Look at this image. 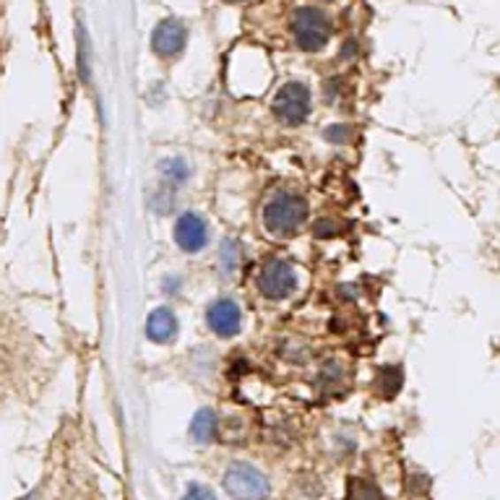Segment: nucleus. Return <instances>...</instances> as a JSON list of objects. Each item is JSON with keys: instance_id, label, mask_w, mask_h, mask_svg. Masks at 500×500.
Masks as SVG:
<instances>
[{"instance_id": "obj_1", "label": "nucleus", "mask_w": 500, "mask_h": 500, "mask_svg": "<svg viewBox=\"0 0 500 500\" xmlns=\"http://www.w3.org/2000/svg\"><path fill=\"white\" fill-rule=\"evenodd\" d=\"M308 219V201L300 193L292 190H279L273 193L264 209V225L269 232L279 237H289L303 227Z\"/></svg>"}, {"instance_id": "obj_2", "label": "nucleus", "mask_w": 500, "mask_h": 500, "mask_svg": "<svg viewBox=\"0 0 500 500\" xmlns=\"http://www.w3.org/2000/svg\"><path fill=\"white\" fill-rule=\"evenodd\" d=\"M225 490L232 500H266L272 485L258 466L248 461H235L225 472Z\"/></svg>"}, {"instance_id": "obj_3", "label": "nucleus", "mask_w": 500, "mask_h": 500, "mask_svg": "<svg viewBox=\"0 0 500 500\" xmlns=\"http://www.w3.org/2000/svg\"><path fill=\"white\" fill-rule=\"evenodd\" d=\"M328 35H331V24H328V16L313 8V5H300L295 8L292 13V37L300 50L305 52H319L328 42Z\"/></svg>"}, {"instance_id": "obj_4", "label": "nucleus", "mask_w": 500, "mask_h": 500, "mask_svg": "<svg viewBox=\"0 0 500 500\" xmlns=\"http://www.w3.org/2000/svg\"><path fill=\"white\" fill-rule=\"evenodd\" d=\"M311 112V89L300 81H289L273 96V115L287 126H300Z\"/></svg>"}, {"instance_id": "obj_5", "label": "nucleus", "mask_w": 500, "mask_h": 500, "mask_svg": "<svg viewBox=\"0 0 500 500\" xmlns=\"http://www.w3.org/2000/svg\"><path fill=\"white\" fill-rule=\"evenodd\" d=\"M297 287V276L289 261L284 258H269L264 264V269L258 273V289L269 297V300H284L295 292Z\"/></svg>"}, {"instance_id": "obj_6", "label": "nucleus", "mask_w": 500, "mask_h": 500, "mask_svg": "<svg viewBox=\"0 0 500 500\" xmlns=\"http://www.w3.org/2000/svg\"><path fill=\"white\" fill-rule=\"evenodd\" d=\"M206 323L209 328L217 334V336H237L240 334V326H242V313H240V305L229 297H219L209 305L206 311Z\"/></svg>"}, {"instance_id": "obj_7", "label": "nucleus", "mask_w": 500, "mask_h": 500, "mask_svg": "<svg viewBox=\"0 0 500 500\" xmlns=\"http://www.w3.org/2000/svg\"><path fill=\"white\" fill-rule=\"evenodd\" d=\"M151 47L162 58H175L185 47V27L178 19H162L151 35Z\"/></svg>"}, {"instance_id": "obj_8", "label": "nucleus", "mask_w": 500, "mask_h": 500, "mask_svg": "<svg viewBox=\"0 0 500 500\" xmlns=\"http://www.w3.org/2000/svg\"><path fill=\"white\" fill-rule=\"evenodd\" d=\"M206 240H209L206 222L196 212H185L175 225V242L185 253H198V250H204Z\"/></svg>"}, {"instance_id": "obj_9", "label": "nucleus", "mask_w": 500, "mask_h": 500, "mask_svg": "<svg viewBox=\"0 0 500 500\" xmlns=\"http://www.w3.org/2000/svg\"><path fill=\"white\" fill-rule=\"evenodd\" d=\"M178 334V319L170 308H157L146 320V336L154 344H170Z\"/></svg>"}, {"instance_id": "obj_10", "label": "nucleus", "mask_w": 500, "mask_h": 500, "mask_svg": "<svg viewBox=\"0 0 500 500\" xmlns=\"http://www.w3.org/2000/svg\"><path fill=\"white\" fill-rule=\"evenodd\" d=\"M190 438L198 443V446H206L217 438V414L214 410H198L190 419Z\"/></svg>"}, {"instance_id": "obj_11", "label": "nucleus", "mask_w": 500, "mask_h": 500, "mask_svg": "<svg viewBox=\"0 0 500 500\" xmlns=\"http://www.w3.org/2000/svg\"><path fill=\"white\" fill-rule=\"evenodd\" d=\"M240 269V245L235 240H222V248H219V272L222 276L232 279Z\"/></svg>"}, {"instance_id": "obj_12", "label": "nucleus", "mask_w": 500, "mask_h": 500, "mask_svg": "<svg viewBox=\"0 0 500 500\" xmlns=\"http://www.w3.org/2000/svg\"><path fill=\"white\" fill-rule=\"evenodd\" d=\"M347 490H350V500H381V488L365 477H352Z\"/></svg>"}, {"instance_id": "obj_13", "label": "nucleus", "mask_w": 500, "mask_h": 500, "mask_svg": "<svg viewBox=\"0 0 500 500\" xmlns=\"http://www.w3.org/2000/svg\"><path fill=\"white\" fill-rule=\"evenodd\" d=\"M159 170H162V175L167 178L170 182H185L190 178V167H188V162H182L178 157H173V159H165L162 165H159Z\"/></svg>"}, {"instance_id": "obj_14", "label": "nucleus", "mask_w": 500, "mask_h": 500, "mask_svg": "<svg viewBox=\"0 0 500 500\" xmlns=\"http://www.w3.org/2000/svg\"><path fill=\"white\" fill-rule=\"evenodd\" d=\"M399 386H402V370H396V367H386V370L381 373V378H378V388H381V394H383V396H394V394L399 391Z\"/></svg>"}, {"instance_id": "obj_15", "label": "nucleus", "mask_w": 500, "mask_h": 500, "mask_svg": "<svg viewBox=\"0 0 500 500\" xmlns=\"http://www.w3.org/2000/svg\"><path fill=\"white\" fill-rule=\"evenodd\" d=\"M182 500H217V496H214V490L206 488V485H190V488L185 490Z\"/></svg>"}, {"instance_id": "obj_16", "label": "nucleus", "mask_w": 500, "mask_h": 500, "mask_svg": "<svg viewBox=\"0 0 500 500\" xmlns=\"http://www.w3.org/2000/svg\"><path fill=\"white\" fill-rule=\"evenodd\" d=\"M344 136H347V131H344L342 126H336V128H328V131H326V138H328V141H342Z\"/></svg>"}]
</instances>
